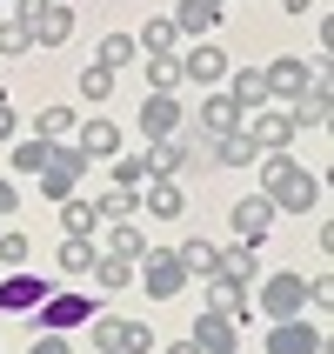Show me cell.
I'll return each mask as SVG.
<instances>
[{"instance_id": "6da1fadb", "label": "cell", "mask_w": 334, "mask_h": 354, "mask_svg": "<svg viewBox=\"0 0 334 354\" xmlns=\"http://www.w3.org/2000/svg\"><path fill=\"white\" fill-rule=\"evenodd\" d=\"M261 194L275 201V214H321V174H308L288 154H261Z\"/></svg>"}, {"instance_id": "7a4b0ae2", "label": "cell", "mask_w": 334, "mask_h": 354, "mask_svg": "<svg viewBox=\"0 0 334 354\" xmlns=\"http://www.w3.org/2000/svg\"><path fill=\"white\" fill-rule=\"evenodd\" d=\"M14 7H20V27H27L34 47H60L74 34V7L67 0H14Z\"/></svg>"}, {"instance_id": "3957f363", "label": "cell", "mask_w": 334, "mask_h": 354, "mask_svg": "<svg viewBox=\"0 0 334 354\" xmlns=\"http://www.w3.org/2000/svg\"><path fill=\"white\" fill-rule=\"evenodd\" d=\"M134 281L147 288L154 301H174L180 288H187V268H180V254L174 248H147V254L134 261Z\"/></svg>"}, {"instance_id": "277c9868", "label": "cell", "mask_w": 334, "mask_h": 354, "mask_svg": "<svg viewBox=\"0 0 334 354\" xmlns=\"http://www.w3.org/2000/svg\"><path fill=\"white\" fill-rule=\"evenodd\" d=\"M94 348L100 354H154V328L147 321H114V315H94Z\"/></svg>"}, {"instance_id": "5b68a950", "label": "cell", "mask_w": 334, "mask_h": 354, "mask_svg": "<svg viewBox=\"0 0 334 354\" xmlns=\"http://www.w3.org/2000/svg\"><path fill=\"white\" fill-rule=\"evenodd\" d=\"M261 315L268 321H288V315H308V274L281 268V274L261 281Z\"/></svg>"}, {"instance_id": "8992f818", "label": "cell", "mask_w": 334, "mask_h": 354, "mask_svg": "<svg viewBox=\"0 0 334 354\" xmlns=\"http://www.w3.org/2000/svg\"><path fill=\"white\" fill-rule=\"evenodd\" d=\"M241 127H248V140H254L261 154H288V140L301 134V127H295V114H288V107H275V100H268V107H254V114L241 120Z\"/></svg>"}, {"instance_id": "52a82bcc", "label": "cell", "mask_w": 334, "mask_h": 354, "mask_svg": "<svg viewBox=\"0 0 334 354\" xmlns=\"http://www.w3.org/2000/svg\"><path fill=\"white\" fill-rule=\"evenodd\" d=\"M80 167H87V160H80V147H60V140H54V154H47V167H40V194H47V201H67V194H74V187H80Z\"/></svg>"}, {"instance_id": "ba28073f", "label": "cell", "mask_w": 334, "mask_h": 354, "mask_svg": "<svg viewBox=\"0 0 334 354\" xmlns=\"http://www.w3.org/2000/svg\"><path fill=\"white\" fill-rule=\"evenodd\" d=\"M34 315H40V328L67 335V328H87V321H94L100 308H94V295H47V301L34 308Z\"/></svg>"}, {"instance_id": "9c48e42d", "label": "cell", "mask_w": 334, "mask_h": 354, "mask_svg": "<svg viewBox=\"0 0 334 354\" xmlns=\"http://www.w3.org/2000/svg\"><path fill=\"white\" fill-rule=\"evenodd\" d=\"M268 354H321V321L308 315H288L268 328Z\"/></svg>"}, {"instance_id": "30bf717a", "label": "cell", "mask_w": 334, "mask_h": 354, "mask_svg": "<svg viewBox=\"0 0 334 354\" xmlns=\"http://www.w3.org/2000/svg\"><path fill=\"white\" fill-rule=\"evenodd\" d=\"M180 60V80H201V87H221L228 80V54H221L214 40H194L187 54H174Z\"/></svg>"}, {"instance_id": "8fae6325", "label": "cell", "mask_w": 334, "mask_h": 354, "mask_svg": "<svg viewBox=\"0 0 334 354\" xmlns=\"http://www.w3.org/2000/svg\"><path fill=\"white\" fill-rule=\"evenodd\" d=\"M74 147H80V160H114V154H120V127H114L107 114H87V120L74 127Z\"/></svg>"}, {"instance_id": "7c38bea8", "label": "cell", "mask_w": 334, "mask_h": 354, "mask_svg": "<svg viewBox=\"0 0 334 354\" xmlns=\"http://www.w3.org/2000/svg\"><path fill=\"white\" fill-rule=\"evenodd\" d=\"M261 74H268V100H281V107H288V100L308 87V60H301V54H275Z\"/></svg>"}, {"instance_id": "4fadbf2b", "label": "cell", "mask_w": 334, "mask_h": 354, "mask_svg": "<svg viewBox=\"0 0 334 354\" xmlns=\"http://www.w3.org/2000/svg\"><path fill=\"white\" fill-rule=\"evenodd\" d=\"M241 107H234V94L228 87H207V100H201V140H214V134H234L241 127Z\"/></svg>"}, {"instance_id": "5bb4252c", "label": "cell", "mask_w": 334, "mask_h": 354, "mask_svg": "<svg viewBox=\"0 0 334 354\" xmlns=\"http://www.w3.org/2000/svg\"><path fill=\"white\" fill-rule=\"evenodd\" d=\"M187 341H194L201 354H234V348H241V321H228V315H201Z\"/></svg>"}, {"instance_id": "9a60e30c", "label": "cell", "mask_w": 334, "mask_h": 354, "mask_svg": "<svg viewBox=\"0 0 334 354\" xmlns=\"http://www.w3.org/2000/svg\"><path fill=\"white\" fill-rule=\"evenodd\" d=\"M40 301H47V281L40 274H7L0 281V315H34Z\"/></svg>"}, {"instance_id": "2e32d148", "label": "cell", "mask_w": 334, "mask_h": 354, "mask_svg": "<svg viewBox=\"0 0 334 354\" xmlns=\"http://www.w3.org/2000/svg\"><path fill=\"white\" fill-rule=\"evenodd\" d=\"M221 7H228V0H180V7H174L167 20H174V27H180L187 40H207V34L221 27Z\"/></svg>"}, {"instance_id": "e0dca14e", "label": "cell", "mask_w": 334, "mask_h": 354, "mask_svg": "<svg viewBox=\"0 0 334 354\" xmlns=\"http://www.w3.org/2000/svg\"><path fill=\"white\" fill-rule=\"evenodd\" d=\"M140 134H147V140L180 134V100L174 94H147V100H140Z\"/></svg>"}, {"instance_id": "ac0fdd59", "label": "cell", "mask_w": 334, "mask_h": 354, "mask_svg": "<svg viewBox=\"0 0 334 354\" xmlns=\"http://www.w3.org/2000/svg\"><path fill=\"white\" fill-rule=\"evenodd\" d=\"M140 160H147V180H174L180 167H187V140H180V134L147 140V147H140Z\"/></svg>"}, {"instance_id": "d6986e66", "label": "cell", "mask_w": 334, "mask_h": 354, "mask_svg": "<svg viewBox=\"0 0 334 354\" xmlns=\"http://www.w3.org/2000/svg\"><path fill=\"white\" fill-rule=\"evenodd\" d=\"M207 315H228V321H254V308H248V288L228 274H207Z\"/></svg>"}, {"instance_id": "ffe728a7", "label": "cell", "mask_w": 334, "mask_h": 354, "mask_svg": "<svg viewBox=\"0 0 334 354\" xmlns=\"http://www.w3.org/2000/svg\"><path fill=\"white\" fill-rule=\"evenodd\" d=\"M140 207H147V221H180L187 214V194L174 180H140Z\"/></svg>"}, {"instance_id": "44dd1931", "label": "cell", "mask_w": 334, "mask_h": 354, "mask_svg": "<svg viewBox=\"0 0 334 354\" xmlns=\"http://www.w3.org/2000/svg\"><path fill=\"white\" fill-rule=\"evenodd\" d=\"M228 94H234L241 114H254V107H268V74L261 67H228Z\"/></svg>"}, {"instance_id": "7402d4cb", "label": "cell", "mask_w": 334, "mask_h": 354, "mask_svg": "<svg viewBox=\"0 0 334 354\" xmlns=\"http://www.w3.org/2000/svg\"><path fill=\"white\" fill-rule=\"evenodd\" d=\"M268 227H275V201H268V194L234 201V234H241V241H261Z\"/></svg>"}, {"instance_id": "603a6c76", "label": "cell", "mask_w": 334, "mask_h": 354, "mask_svg": "<svg viewBox=\"0 0 334 354\" xmlns=\"http://www.w3.org/2000/svg\"><path fill=\"white\" fill-rule=\"evenodd\" d=\"M207 160H221V167H254L261 147L248 140V127H234V134H214V140H207Z\"/></svg>"}, {"instance_id": "cb8c5ba5", "label": "cell", "mask_w": 334, "mask_h": 354, "mask_svg": "<svg viewBox=\"0 0 334 354\" xmlns=\"http://www.w3.org/2000/svg\"><path fill=\"white\" fill-rule=\"evenodd\" d=\"M174 254H180V268H187V281H207V274H214V268H221V248H214V241H180V248H174Z\"/></svg>"}, {"instance_id": "d4e9b609", "label": "cell", "mask_w": 334, "mask_h": 354, "mask_svg": "<svg viewBox=\"0 0 334 354\" xmlns=\"http://www.w3.org/2000/svg\"><path fill=\"white\" fill-rule=\"evenodd\" d=\"M94 288L100 295H120V288H134V261H120V254H94Z\"/></svg>"}, {"instance_id": "484cf974", "label": "cell", "mask_w": 334, "mask_h": 354, "mask_svg": "<svg viewBox=\"0 0 334 354\" xmlns=\"http://www.w3.org/2000/svg\"><path fill=\"white\" fill-rule=\"evenodd\" d=\"M127 60H140L134 34H100V47H94V67H107V74H120Z\"/></svg>"}, {"instance_id": "4316f807", "label": "cell", "mask_w": 334, "mask_h": 354, "mask_svg": "<svg viewBox=\"0 0 334 354\" xmlns=\"http://www.w3.org/2000/svg\"><path fill=\"white\" fill-rule=\"evenodd\" d=\"M94 214L100 221H134L140 214V187H107V194L94 201Z\"/></svg>"}, {"instance_id": "83f0119b", "label": "cell", "mask_w": 334, "mask_h": 354, "mask_svg": "<svg viewBox=\"0 0 334 354\" xmlns=\"http://www.w3.org/2000/svg\"><path fill=\"white\" fill-rule=\"evenodd\" d=\"M214 274H228V281H241V288H248V281H254V241L221 248V268H214Z\"/></svg>"}, {"instance_id": "f1b7e54d", "label": "cell", "mask_w": 334, "mask_h": 354, "mask_svg": "<svg viewBox=\"0 0 334 354\" xmlns=\"http://www.w3.org/2000/svg\"><path fill=\"white\" fill-rule=\"evenodd\" d=\"M54 268H60V274H87V268H94V241H87V234H67V241H60V254H54Z\"/></svg>"}, {"instance_id": "f546056e", "label": "cell", "mask_w": 334, "mask_h": 354, "mask_svg": "<svg viewBox=\"0 0 334 354\" xmlns=\"http://www.w3.org/2000/svg\"><path fill=\"white\" fill-rule=\"evenodd\" d=\"M107 254H120V261H140V254H147V241H140L134 221H107Z\"/></svg>"}, {"instance_id": "4dcf8cb0", "label": "cell", "mask_w": 334, "mask_h": 354, "mask_svg": "<svg viewBox=\"0 0 334 354\" xmlns=\"http://www.w3.org/2000/svg\"><path fill=\"white\" fill-rule=\"evenodd\" d=\"M174 40H180L174 20H147V27L134 34V47H140V54H174Z\"/></svg>"}, {"instance_id": "1f68e13d", "label": "cell", "mask_w": 334, "mask_h": 354, "mask_svg": "<svg viewBox=\"0 0 334 354\" xmlns=\"http://www.w3.org/2000/svg\"><path fill=\"white\" fill-rule=\"evenodd\" d=\"M94 201H80V194H67V201H60V227H67V234H87V241H94Z\"/></svg>"}, {"instance_id": "d6a6232c", "label": "cell", "mask_w": 334, "mask_h": 354, "mask_svg": "<svg viewBox=\"0 0 334 354\" xmlns=\"http://www.w3.org/2000/svg\"><path fill=\"white\" fill-rule=\"evenodd\" d=\"M47 154H54V140H14V160H7V167H14V174H40V167H47Z\"/></svg>"}, {"instance_id": "836d02e7", "label": "cell", "mask_w": 334, "mask_h": 354, "mask_svg": "<svg viewBox=\"0 0 334 354\" xmlns=\"http://www.w3.org/2000/svg\"><path fill=\"white\" fill-rule=\"evenodd\" d=\"M147 87H154V94H174L180 87V60L174 54H147Z\"/></svg>"}, {"instance_id": "e575fe53", "label": "cell", "mask_w": 334, "mask_h": 354, "mask_svg": "<svg viewBox=\"0 0 334 354\" xmlns=\"http://www.w3.org/2000/svg\"><path fill=\"white\" fill-rule=\"evenodd\" d=\"M107 94H114V74L107 67H80V100L87 107H107Z\"/></svg>"}, {"instance_id": "d590c367", "label": "cell", "mask_w": 334, "mask_h": 354, "mask_svg": "<svg viewBox=\"0 0 334 354\" xmlns=\"http://www.w3.org/2000/svg\"><path fill=\"white\" fill-rule=\"evenodd\" d=\"M74 134V107H40V140H67Z\"/></svg>"}, {"instance_id": "8d00e7d4", "label": "cell", "mask_w": 334, "mask_h": 354, "mask_svg": "<svg viewBox=\"0 0 334 354\" xmlns=\"http://www.w3.org/2000/svg\"><path fill=\"white\" fill-rule=\"evenodd\" d=\"M147 180V160L140 154H114V187H140Z\"/></svg>"}, {"instance_id": "74e56055", "label": "cell", "mask_w": 334, "mask_h": 354, "mask_svg": "<svg viewBox=\"0 0 334 354\" xmlns=\"http://www.w3.org/2000/svg\"><path fill=\"white\" fill-rule=\"evenodd\" d=\"M308 308H315V315H328V308H334V274H315V281H308Z\"/></svg>"}, {"instance_id": "f35d334b", "label": "cell", "mask_w": 334, "mask_h": 354, "mask_svg": "<svg viewBox=\"0 0 334 354\" xmlns=\"http://www.w3.org/2000/svg\"><path fill=\"white\" fill-rule=\"evenodd\" d=\"M0 54H34V40H27V27H20V20H7V27H0Z\"/></svg>"}, {"instance_id": "ab89813d", "label": "cell", "mask_w": 334, "mask_h": 354, "mask_svg": "<svg viewBox=\"0 0 334 354\" xmlns=\"http://www.w3.org/2000/svg\"><path fill=\"white\" fill-rule=\"evenodd\" d=\"M27 254H34V248H27V234H0V268H20Z\"/></svg>"}, {"instance_id": "60d3db41", "label": "cell", "mask_w": 334, "mask_h": 354, "mask_svg": "<svg viewBox=\"0 0 334 354\" xmlns=\"http://www.w3.org/2000/svg\"><path fill=\"white\" fill-rule=\"evenodd\" d=\"M27 354H74V348H67V335L47 328V335H34V348H27Z\"/></svg>"}, {"instance_id": "b9f144b4", "label": "cell", "mask_w": 334, "mask_h": 354, "mask_svg": "<svg viewBox=\"0 0 334 354\" xmlns=\"http://www.w3.org/2000/svg\"><path fill=\"white\" fill-rule=\"evenodd\" d=\"M20 134V120H14V107H7V94H0V140H14Z\"/></svg>"}, {"instance_id": "7bdbcfd3", "label": "cell", "mask_w": 334, "mask_h": 354, "mask_svg": "<svg viewBox=\"0 0 334 354\" xmlns=\"http://www.w3.org/2000/svg\"><path fill=\"white\" fill-rule=\"evenodd\" d=\"M14 207H20V194H14V180L0 174V214H14Z\"/></svg>"}, {"instance_id": "ee69618b", "label": "cell", "mask_w": 334, "mask_h": 354, "mask_svg": "<svg viewBox=\"0 0 334 354\" xmlns=\"http://www.w3.org/2000/svg\"><path fill=\"white\" fill-rule=\"evenodd\" d=\"M281 7H288V14H308V7H321V0H281Z\"/></svg>"}, {"instance_id": "f6af8a7d", "label": "cell", "mask_w": 334, "mask_h": 354, "mask_svg": "<svg viewBox=\"0 0 334 354\" xmlns=\"http://www.w3.org/2000/svg\"><path fill=\"white\" fill-rule=\"evenodd\" d=\"M167 354H201V348H194V341H174V348H167Z\"/></svg>"}]
</instances>
